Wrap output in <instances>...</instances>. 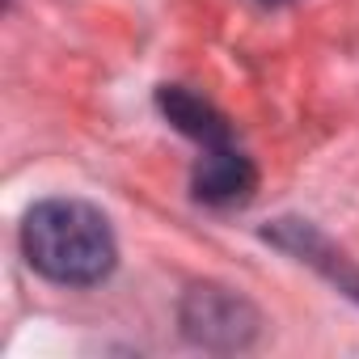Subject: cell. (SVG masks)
Returning <instances> with one entry per match:
<instances>
[{"mask_svg":"<svg viewBox=\"0 0 359 359\" xmlns=\"http://www.w3.org/2000/svg\"><path fill=\"white\" fill-rule=\"evenodd\" d=\"M187 334L203 346H241L254 334V313L245 300L220 292V287H195L182 309Z\"/></svg>","mask_w":359,"mask_h":359,"instance_id":"2","label":"cell"},{"mask_svg":"<svg viewBox=\"0 0 359 359\" xmlns=\"http://www.w3.org/2000/svg\"><path fill=\"white\" fill-rule=\"evenodd\" d=\"M266 237H275L279 245H287V250H292V254H300L304 262L321 266L338 287H346L351 296H359V271H355V266H346V262H342V254H334V250H330L313 229H309V224H292V220H283V224H279L275 233H266Z\"/></svg>","mask_w":359,"mask_h":359,"instance_id":"5","label":"cell"},{"mask_svg":"<svg viewBox=\"0 0 359 359\" xmlns=\"http://www.w3.org/2000/svg\"><path fill=\"white\" fill-rule=\"evenodd\" d=\"M22 254L39 275L68 287H93L118 262L106 216L81 199H43L30 208L22 224Z\"/></svg>","mask_w":359,"mask_h":359,"instance_id":"1","label":"cell"},{"mask_svg":"<svg viewBox=\"0 0 359 359\" xmlns=\"http://www.w3.org/2000/svg\"><path fill=\"white\" fill-rule=\"evenodd\" d=\"M156 106H161V114H165L177 131L191 135L199 148L229 144V123H224L220 110H216L212 102H203L199 93H191V89H182V85H165V89H156Z\"/></svg>","mask_w":359,"mask_h":359,"instance_id":"4","label":"cell"},{"mask_svg":"<svg viewBox=\"0 0 359 359\" xmlns=\"http://www.w3.org/2000/svg\"><path fill=\"white\" fill-rule=\"evenodd\" d=\"M258 187V173L250 165L245 152L229 144H212L203 148L199 165H195V199L212 203V208H233V203H245Z\"/></svg>","mask_w":359,"mask_h":359,"instance_id":"3","label":"cell"}]
</instances>
